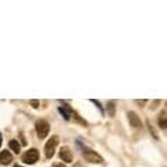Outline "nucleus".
<instances>
[{
	"label": "nucleus",
	"instance_id": "nucleus-1",
	"mask_svg": "<svg viewBox=\"0 0 167 167\" xmlns=\"http://www.w3.org/2000/svg\"><path fill=\"white\" fill-rule=\"evenodd\" d=\"M82 155H84V157H85V160H88L89 163H98V165L103 163V157L100 156L99 153H96L95 150H92V149L85 148L82 152Z\"/></svg>",
	"mask_w": 167,
	"mask_h": 167
},
{
	"label": "nucleus",
	"instance_id": "nucleus-9",
	"mask_svg": "<svg viewBox=\"0 0 167 167\" xmlns=\"http://www.w3.org/2000/svg\"><path fill=\"white\" fill-rule=\"evenodd\" d=\"M159 127L162 130H167V114L166 113H162L159 116Z\"/></svg>",
	"mask_w": 167,
	"mask_h": 167
},
{
	"label": "nucleus",
	"instance_id": "nucleus-13",
	"mask_svg": "<svg viewBox=\"0 0 167 167\" xmlns=\"http://www.w3.org/2000/svg\"><path fill=\"white\" fill-rule=\"evenodd\" d=\"M92 102H93L95 104H96V106H98V109H99V110H100V112H102V113H103V106H102V104H100L99 102H98V100H95V99H92Z\"/></svg>",
	"mask_w": 167,
	"mask_h": 167
},
{
	"label": "nucleus",
	"instance_id": "nucleus-18",
	"mask_svg": "<svg viewBox=\"0 0 167 167\" xmlns=\"http://www.w3.org/2000/svg\"><path fill=\"white\" fill-rule=\"evenodd\" d=\"M0 145H2V134H0Z\"/></svg>",
	"mask_w": 167,
	"mask_h": 167
},
{
	"label": "nucleus",
	"instance_id": "nucleus-10",
	"mask_svg": "<svg viewBox=\"0 0 167 167\" xmlns=\"http://www.w3.org/2000/svg\"><path fill=\"white\" fill-rule=\"evenodd\" d=\"M8 146H10V149L14 152V153H17L18 155L20 153V149H21V145L18 144V142L16 141V139H13V141H10L8 142Z\"/></svg>",
	"mask_w": 167,
	"mask_h": 167
},
{
	"label": "nucleus",
	"instance_id": "nucleus-7",
	"mask_svg": "<svg viewBox=\"0 0 167 167\" xmlns=\"http://www.w3.org/2000/svg\"><path fill=\"white\" fill-rule=\"evenodd\" d=\"M59 112L63 114V117L65 118V120H70L71 118V116H73V109H71L68 104H65V103H61V106L59 107Z\"/></svg>",
	"mask_w": 167,
	"mask_h": 167
},
{
	"label": "nucleus",
	"instance_id": "nucleus-6",
	"mask_svg": "<svg viewBox=\"0 0 167 167\" xmlns=\"http://www.w3.org/2000/svg\"><path fill=\"white\" fill-rule=\"evenodd\" d=\"M128 121H130V124L132 125L134 128H141L142 127V121L141 118L138 117V114L134 112H130L128 113Z\"/></svg>",
	"mask_w": 167,
	"mask_h": 167
},
{
	"label": "nucleus",
	"instance_id": "nucleus-4",
	"mask_svg": "<svg viewBox=\"0 0 167 167\" xmlns=\"http://www.w3.org/2000/svg\"><path fill=\"white\" fill-rule=\"evenodd\" d=\"M49 131H50V125L47 121H45V120L36 121V134H38V136H39V139L46 138Z\"/></svg>",
	"mask_w": 167,
	"mask_h": 167
},
{
	"label": "nucleus",
	"instance_id": "nucleus-8",
	"mask_svg": "<svg viewBox=\"0 0 167 167\" xmlns=\"http://www.w3.org/2000/svg\"><path fill=\"white\" fill-rule=\"evenodd\" d=\"M13 162V156H11V153L8 150H3L2 153H0V163L2 165H10V163Z\"/></svg>",
	"mask_w": 167,
	"mask_h": 167
},
{
	"label": "nucleus",
	"instance_id": "nucleus-5",
	"mask_svg": "<svg viewBox=\"0 0 167 167\" xmlns=\"http://www.w3.org/2000/svg\"><path fill=\"white\" fill-rule=\"evenodd\" d=\"M59 155H60V159L63 160V162H65V163L73 162V152H71L67 146H63V148L60 149V153Z\"/></svg>",
	"mask_w": 167,
	"mask_h": 167
},
{
	"label": "nucleus",
	"instance_id": "nucleus-16",
	"mask_svg": "<svg viewBox=\"0 0 167 167\" xmlns=\"http://www.w3.org/2000/svg\"><path fill=\"white\" fill-rule=\"evenodd\" d=\"M53 167H65V166L61 165V163H55V165H53Z\"/></svg>",
	"mask_w": 167,
	"mask_h": 167
},
{
	"label": "nucleus",
	"instance_id": "nucleus-15",
	"mask_svg": "<svg viewBox=\"0 0 167 167\" xmlns=\"http://www.w3.org/2000/svg\"><path fill=\"white\" fill-rule=\"evenodd\" d=\"M20 139H21V145H26V141H25V138H24L22 134H20Z\"/></svg>",
	"mask_w": 167,
	"mask_h": 167
},
{
	"label": "nucleus",
	"instance_id": "nucleus-3",
	"mask_svg": "<svg viewBox=\"0 0 167 167\" xmlns=\"http://www.w3.org/2000/svg\"><path fill=\"white\" fill-rule=\"evenodd\" d=\"M57 144H59L57 136H52V138L46 142V145H45V155H46L47 159H52V157L55 156V149H56V146H57Z\"/></svg>",
	"mask_w": 167,
	"mask_h": 167
},
{
	"label": "nucleus",
	"instance_id": "nucleus-12",
	"mask_svg": "<svg viewBox=\"0 0 167 167\" xmlns=\"http://www.w3.org/2000/svg\"><path fill=\"white\" fill-rule=\"evenodd\" d=\"M29 103H31V106H32V107H35V109H38V107H39V104H41V103H39V100H35V99H32Z\"/></svg>",
	"mask_w": 167,
	"mask_h": 167
},
{
	"label": "nucleus",
	"instance_id": "nucleus-11",
	"mask_svg": "<svg viewBox=\"0 0 167 167\" xmlns=\"http://www.w3.org/2000/svg\"><path fill=\"white\" fill-rule=\"evenodd\" d=\"M106 107H107V113H109V116L113 117V116H114V110H116V103L113 102V100H110Z\"/></svg>",
	"mask_w": 167,
	"mask_h": 167
},
{
	"label": "nucleus",
	"instance_id": "nucleus-14",
	"mask_svg": "<svg viewBox=\"0 0 167 167\" xmlns=\"http://www.w3.org/2000/svg\"><path fill=\"white\" fill-rule=\"evenodd\" d=\"M149 131H150L152 134H153V136H155V139H157V134H156V131L153 130V127H152L150 124H149Z\"/></svg>",
	"mask_w": 167,
	"mask_h": 167
},
{
	"label": "nucleus",
	"instance_id": "nucleus-19",
	"mask_svg": "<svg viewBox=\"0 0 167 167\" xmlns=\"http://www.w3.org/2000/svg\"><path fill=\"white\" fill-rule=\"evenodd\" d=\"M14 167H21L20 165H14Z\"/></svg>",
	"mask_w": 167,
	"mask_h": 167
},
{
	"label": "nucleus",
	"instance_id": "nucleus-2",
	"mask_svg": "<svg viewBox=\"0 0 167 167\" xmlns=\"http://www.w3.org/2000/svg\"><path fill=\"white\" fill-rule=\"evenodd\" d=\"M38 160H39V152L35 148L29 149V150H26L25 153L22 155V162L26 163V165H34Z\"/></svg>",
	"mask_w": 167,
	"mask_h": 167
},
{
	"label": "nucleus",
	"instance_id": "nucleus-17",
	"mask_svg": "<svg viewBox=\"0 0 167 167\" xmlns=\"http://www.w3.org/2000/svg\"><path fill=\"white\" fill-rule=\"evenodd\" d=\"M136 103H138V104H145L146 100H136Z\"/></svg>",
	"mask_w": 167,
	"mask_h": 167
}]
</instances>
